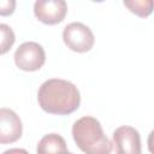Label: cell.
<instances>
[{
	"mask_svg": "<svg viewBox=\"0 0 154 154\" xmlns=\"http://www.w3.org/2000/svg\"><path fill=\"white\" fill-rule=\"evenodd\" d=\"M67 5L64 0H38L34 5L36 18L48 25H54L64 20Z\"/></svg>",
	"mask_w": 154,
	"mask_h": 154,
	"instance_id": "5b68a950",
	"label": "cell"
},
{
	"mask_svg": "<svg viewBox=\"0 0 154 154\" xmlns=\"http://www.w3.org/2000/svg\"><path fill=\"white\" fill-rule=\"evenodd\" d=\"M113 144L116 154H141V137L132 126L117 128L113 132Z\"/></svg>",
	"mask_w": 154,
	"mask_h": 154,
	"instance_id": "8992f818",
	"label": "cell"
},
{
	"mask_svg": "<svg viewBox=\"0 0 154 154\" xmlns=\"http://www.w3.org/2000/svg\"><path fill=\"white\" fill-rule=\"evenodd\" d=\"M72 137L85 154H111L112 142L103 134L100 122L94 117H82L72 125Z\"/></svg>",
	"mask_w": 154,
	"mask_h": 154,
	"instance_id": "7a4b0ae2",
	"label": "cell"
},
{
	"mask_svg": "<svg viewBox=\"0 0 154 154\" xmlns=\"http://www.w3.org/2000/svg\"><path fill=\"white\" fill-rule=\"evenodd\" d=\"M1 31V53L5 54L14 43V34L12 29L6 24H0Z\"/></svg>",
	"mask_w": 154,
	"mask_h": 154,
	"instance_id": "30bf717a",
	"label": "cell"
},
{
	"mask_svg": "<svg viewBox=\"0 0 154 154\" xmlns=\"http://www.w3.org/2000/svg\"><path fill=\"white\" fill-rule=\"evenodd\" d=\"M64 43L73 52L84 53L93 48L95 38L89 26L79 22L67 24L63 31Z\"/></svg>",
	"mask_w": 154,
	"mask_h": 154,
	"instance_id": "3957f363",
	"label": "cell"
},
{
	"mask_svg": "<svg viewBox=\"0 0 154 154\" xmlns=\"http://www.w3.org/2000/svg\"><path fill=\"white\" fill-rule=\"evenodd\" d=\"M37 154H64L66 153V142L58 134H48L43 136L36 148Z\"/></svg>",
	"mask_w": 154,
	"mask_h": 154,
	"instance_id": "ba28073f",
	"label": "cell"
},
{
	"mask_svg": "<svg viewBox=\"0 0 154 154\" xmlns=\"http://www.w3.org/2000/svg\"><path fill=\"white\" fill-rule=\"evenodd\" d=\"M46 61V53L36 42H24L14 52V63L23 71H37Z\"/></svg>",
	"mask_w": 154,
	"mask_h": 154,
	"instance_id": "277c9868",
	"label": "cell"
},
{
	"mask_svg": "<svg viewBox=\"0 0 154 154\" xmlns=\"http://www.w3.org/2000/svg\"><path fill=\"white\" fill-rule=\"evenodd\" d=\"M64 154H72V153H70V152H66V153H64Z\"/></svg>",
	"mask_w": 154,
	"mask_h": 154,
	"instance_id": "5bb4252c",
	"label": "cell"
},
{
	"mask_svg": "<svg viewBox=\"0 0 154 154\" xmlns=\"http://www.w3.org/2000/svg\"><path fill=\"white\" fill-rule=\"evenodd\" d=\"M147 144H148V149L152 154H154V130L150 131L149 136H148V141H147Z\"/></svg>",
	"mask_w": 154,
	"mask_h": 154,
	"instance_id": "7c38bea8",
	"label": "cell"
},
{
	"mask_svg": "<svg viewBox=\"0 0 154 154\" xmlns=\"http://www.w3.org/2000/svg\"><path fill=\"white\" fill-rule=\"evenodd\" d=\"M14 6H16V2L14 1H1L0 2V14L1 16H7V14H11L14 10Z\"/></svg>",
	"mask_w": 154,
	"mask_h": 154,
	"instance_id": "8fae6325",
	"label": "cell"
},
{
	"mask_svg": "<svg viewBox=\"0 0 154 154\" xmlns=\"http://www.w3.org/2000/svg\"><path fill=\"white\" fill-rule=\"evenodd\" d=\"M2 154H29V153L23 148H11L5 150Z\"/></svg>",
	"mask_w": 154,
	"mask_h": 154,
	"instance_id": "4fadbf2b",
	"label": "cell"
},
{
	"mask_svg": "<svg viewBox=\"0 0 154 154\" xmlns=\"http://www.w3.org/2000/svg\"><path fill=\"white\" fill-rule=\"evenodd\" d=\"M22 122L19 117L8 108L0 109V142L12 143L22 136Z\"/></svg>",
	"mask_w": 154,
	"mask_h": 154,
	"instance_id": "52a82bcc",
	"label": "cell"
},
{
	"mask_svg": "<svg viewBox=\"0 0 154 154\" xmlns=\"http://www.w3.org/2000/svg\"><path fill=\"white\" fill-rule=\"evenodd\" d=\"M40 107L51 114H70L81 103V95L77 87L65 79L52 78L43 82L37 93Z\"/></svg>",
	"mask_w": 154,
	"mask_h": 154,
	"instance_id": "6da1fadb",
	"label": "cell"
},
{
	"mask_svg": "<svg viewBox=\"0 0 154 154\" xmlns=\"http://www.w3.org/2000/svg\"><path fill=\"white\" fill-rule=\"evenodd\" d=\"M124 6L128 7L132 13L138 17H148L154 10V1L153 0H132V1H124Z\"/></svg>",
	"mask_w": 154,
	"mask_h": 154,
	"instance_id": "9c48e42d",
	"label": "cell"
}]
</instances>
